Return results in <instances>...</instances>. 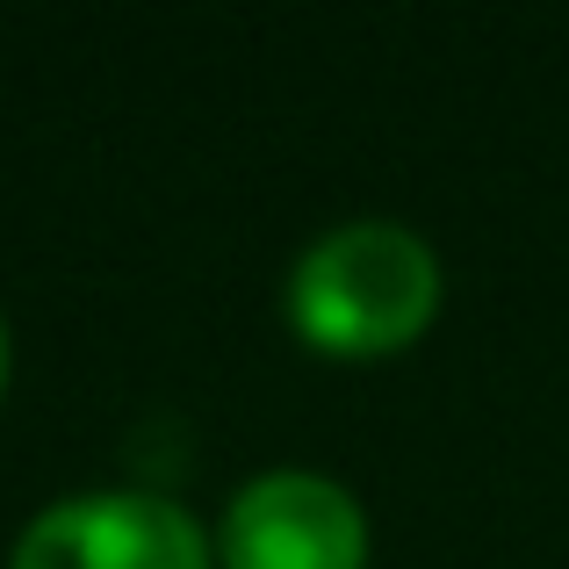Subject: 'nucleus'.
I'll use <instances>...</instances> for the list:
<instances>
[{
	"instance_id": "nucleus-1",
	"label": "nucleus",
	"mask_w": 569,
	"mask_h": 569,
	"mask_svg": "<svg viewBox=\"0 0 569 569\" xmlns=\"http://www.w3.org/2000/svg\"><path fill=\"white\" fill-rule=\"evenodd\" d=\"M440 303V260L397 217H353L318 231L289 267V318L325 353H389L426 332Z\"/></svg>"
},
{
	"instance_id": "nucleus-2",
	"label": "nucleus",
	"mask_w": 569,
	"mask_h": 569,
	"mask_svg": "<svg viewBox=\"0 0 569 569\" xmlns=\"http://www.w3.org/2000/svg\"><path fill=\"white\" fill-rule=\"evenodd\" d=\"M217 548L202 541L188 505L159 490H72L51 498L14 533L8 569H209Z\"/></svg>"
},
{
	"instance_id": "nucleus-3",
	"label": "nucleus",
	"mask_w": 569,
	"mask_h": 569,
	"mask_svg": "<svg viewBox=\"0 0 569 569\" xmlns=\"http://www.w3.org/2000/svg\"><path fill=\"white\" fill-rule=\"evenodd\" d=\"M217 562L223 569H361L368 512L339 476L260 469L223 505Z\"/></svg>"
},
{
	"instance_id": "nucleus-4",
	"label": "nucleus",
	"mask_w": 569,
	"mask_h": 569,
	"mask_svg": "<svg viewBox=\"0 0 569 569\" xmlns=\"http://www.w3.org/2000/svg\"><path fill=\"white\" fill-rule=\"evenodd\" d=\"M0 389H8V318H0Z\"/></svg>"
}]
</instances>
